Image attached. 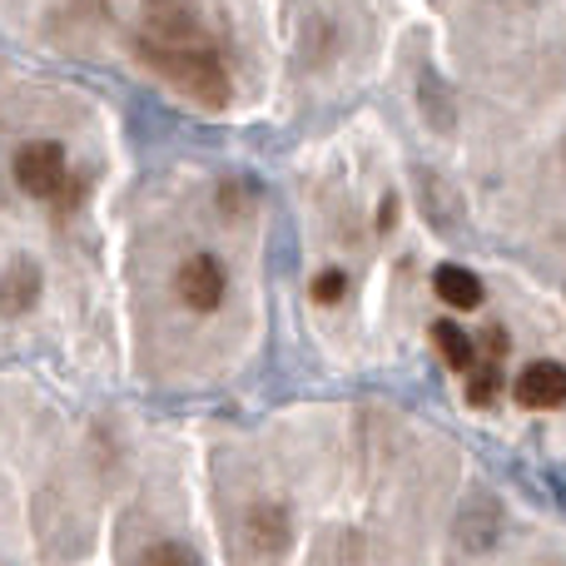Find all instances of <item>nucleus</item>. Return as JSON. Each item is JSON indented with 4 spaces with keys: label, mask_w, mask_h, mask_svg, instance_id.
<instances>
[{
    "label": "nucleus",
    "mask_w": 566,
    "mask_h": 566,
    "mask_svg": "<svg viewBox=\"0 0 566 566\" xmlns=\"http://www.w3.org/2000/svg\"><path fill=\"white\" fill-rule=\"evenodd\" d=\"M135 55L145 60L155 75H165L175 90H185L189 99H199V105H209V109L229 105L224 60H219L209 45H155V40L139 35L135 40Z\"/></svg>",
    "instance_id": "f257e3e1"
},
{
    "label": "nucleus",
    "mask_w": 566,
    "mask_h": 566,
    "mask_svg": "<svg viewBox=\"0 0 566 566\" xmlns=\"http://www.w3.org/2000/svg\"><path fill=\"white\" fill-rule=\"evenodd\" d=\"M15 179L25 195L35 199H55L60 185H65V149L55 139H30L15 155Z\"/></svg>",
    "instance_id": "f03ea898"
},
{
    "label": "nucleus",
    "mask_w": 566,
    "mask_h": 566,
    "mask_svg": "<svg viewBox=\"0 0 566 566\" xmlns=\"http://www.w3.org/2000/svg\"><path fill=\"white\" fill-rule=\"evenodd\" d=\"M224 264L214 254H195L185 269H179V298L189 303L195 313H214L224 303Z\"/></svg>",
    "instance_id": "7ed1b4c3"
},
{
    "label": "nucleus",
    "mask_w": 566,
    "mask_h": 566,
    "mask_svg": "<svg viewBox=\"0 0 566 566\" xmlns=\"http://www.w3.org/2000/svg\"><path fill=\"white\" fill-rule=\"evenodd\" d=\"M145 40H155V45H209L205 25L189 6H155L145 20Z\"/></svg>",
    "instance_id": "20e7f679"
},
{
    "label": "nucleus",
    "mask_w": 566,
    "mask_h": 566,
    "mask_svg": "<svg viewBox=\"0 0 566 566\" xmlns=\"http://www.w3.org/2000/svg\"><path fill=\"white\" fill-rule=\"evenodd\" d=\"M517 398L527 408H562L566 402V368L562 363H527L517 373Z\"/></svg>",
    "instance_id": "39448f33"
},
{
    "label": "nucleus",
    "mask_w": 566,
    "mask_h": 566,
    "mask_svg": "<svg viewBox=\"0 0 566 566\" xmlns=\"http://www.w3.org/2000/svg\"><path fill=\"white\" fill-rule=\"evenodd\" d=\"M35 298H40L35 264H10L6 274H0V313H6V318H20Z\"/></svg>",
    "instance_id": "423d86ee"
},
{
    "label": "nucleus",
    "mask_w": 566,
    "mask_h": 566,
    "mask_svg": "<svg viewBox=\"0 0 566 566\" xmlns=\"http://www.w3.org/2000/svg\"><path fill=\"white\" fill-rule=\"evenodd\" d=\"M244 542L254 552H283V542H289V512L283 507H254L249 512V522H244Z\"/></svg>",
    "instance_id": "0eeeda50"
},
{
    "label": "nucleus",
    "mask_w": 566,
    "mask_h": 566,
    "mask_svg": "<svg viewBox=\"0 0 566 566\" xmlns=\"http://www.w3.org/2000/svg\"><path fill=\"white\" fill-rule=\"evenodd\" d=\"M432 289H438V298L448 303V308H478L482 303V283L472 269L462 264H442L438 274H432Z\"/></svg>",
    "instance_id": "6e6552de"
},
{
    "label": "nucleus",
    "mask_w": 566,
    "mask_h": 566,
    "mask_svg": "<svg viewBox=\"0 0 566 566\" xmlns=\"http://www.w3.org/2000/svg\"><path fill=\"white\" fill-rule=\"evenodd\" d=\"M432 343H438V353H442V363H448V368H458V373H472V368H478L472 338L458 328V323H438V328H432Z\"/></svg>",
    "instance_id": "1a4fd4ad"
},
{
    "label": "nucleus",
    "mask_w": 566,
    "mask_h": 566,
    "mask_svg": "<svg viewBox=\"0 0 566 566\" xmlns=\"http://www.w3.org/2000/svg\"><path fill=\"white\" fill-rule=\"evenodd\" d=\"M497 388H502V373H497V363H478V368L468 373V402L472 408H488L492 398H497Z\"/></svg>",
    "instance_id": "9d476101"
},
{
    "label": "nucleus",
    "mask_w": 566,
    "mask_h": 566,
    "mask_svg": "<svg viewBox=\"0 0 566 566\" xmlns=\"http://www.w3.org/2000/svg\"><path fill=\"white\" fill-rule=\"evenodd\" d=\"M139 566H199V557L185 547V542H155V547H145Z\"/></svg>",
    "instance_id": "9b49d317"
},
{
    "label": "nucleus",
    "mask_w": 566,
    "mask_h": 566,
    "mask_svg": "<svg viewBox=\"0 0 566 566\" xmlns=\"http://www.w3.org/2000/svg\"><path fill=\"white\" fill-rule=\"evenodd\" d=\"M343 293H348V279H343V269H323V274L313 279V298H318V303H338Z\"/></svg>",
    "instance_id": "f8f14e48"
}]
</instances>
